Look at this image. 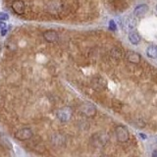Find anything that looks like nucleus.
<instances>
[{
	"label": "nucleus",
	"mask_w": 157,
	"mask_h": 157,
	"mask_svg": "<svg viewBox=\"0 0 157 157\" xmlns=\"http://www.w3.org/2000/svg\"><path fill=\"white\" fill-rule=\"evenodd\" d=\"M73 116V110L70 107L65 106L62 107L61 109L57 111V118L62 122H67L72 118Z\"/></svg>",
	"instance_id": "f257e3e1"
},
{
	"label": "nucleus",
	"mask_w": 157,
	"mask_h": 157,
	"mask_svg": "<svg viewBox=\"0 0 157 157\" xmlns=\"http://www.w3.org/2000/svg\"><path fill=\"white\" fill-rule=\"evenodd\" d=\"M115 132H116L117 140L120 142L128 141V140H129V137H130L129 131H128V129L124 126H118L115 130Z\"/></svg>",
	"instance_id": "f03ea898"
},
{
	"label": "nucleus",
	"mask_w": 157,
	"mask_h": 157,
	"mask_svg": "<svg viewBox=\"0 0 157 157\" xmlns=\"http://www.w3.org/2000/svg\"><path fill=\"white\" fill-rule=\"evenodd\" d=\"M107 140H108V136L105 134H102V132H97V134H95L91 137L92 144L96 147H101L103 145H105Z\"/></svg>",
	"instance_id": "7ed1b4c3"
},
{
	"label": "nucleus",
	"mask_w": 157,
	"mask_h": 157,
	"mask_svg": "<svg viewBox=\"0 0 157 157\" xmlns=\"http://www.w3.org/2000/svg\"><path fill=\"white\" fill-rule=\"evenodd\" d=\"M33 136V132L29 128H24L17 131V132L15 134V137L19 140H31Z\"/></svg>",
	"instance_id": "20e7f679"
},
{
	"label": "nucleus",
	"mask_w": 157,
	"mask_h": 157,
	"mask_svg": "<svg viewBox=\"0 0 157 157\" xmlns=\"http://www.w3.org/2000/svg\"><path fill=\"white\" fill-rule=\"evenodd\" d=\"M81 112L86 117H93L96 113V108L91 103H86V104L82 105Z\"/></svg>",
	"instance_id": "39448f33"
},
{
	"label": "nucleus",
	"mask_w": 157,
	"mask_h": 157,
	"mask_svg": "<svg viewBox=\"0 0 157 157\" xmlns=\"http://www.w3.org/2000/svg\"><path fill=\"white\" fill-rule=\"evenodd\" d=\"M25 3L22 1V0H15L12 4V9L13 11L18 14V15H22L25 12Z\"/></svg>",
	"instance_id": "423d86ee"
},
{
	"label": "nucleus",
	"mask_w": 157,
	"mask_h": 157,
	"mask_svg": "<svg viewBox=\"0 0 157 157\" xmlns=\"http://www.w3.org/2000/svg\"><path fill=\"white\" fill-rule=\"evenodd\" d=\"M43 37L47 42H55L58 39V33L55 31L49 29L43 33Z\"/></svg>",
	"instance_id": "0eeeda50"
},
{
	"label": "nucleus",
	"mask_w": 157,
	"mask_h": 157,
	"mask_svg": "<svg viewBox=\"0 0 157 157\" xmlns=\"http://www.w3.org/2000/svg\"><path fill=\"white\" fill-rule=\"evenodd\" d=\"M148 11V6L146 4H140L136 6L134 10V15L136 17H142Z\"/></svg>",
	"instance_id": "6e6552de"
},
{
	"label": "nucleus",
	"mask_w": 157,
	"mask_h": 157,
	"mask_svg": "<svg viewBox=\"0 0 157 157\" xmlns=\"http://www.w3.org/2000/svg\"><path fill=\"white\" fill-rule=\"evenodd\" d=\"M126 57H127V60L131 63L137 64L140 62V55L135 51H128L126 54Z\"/></svg>",
	"instance_id": "1a4fd4ad"
},
{
	"label": "nucleus",
	"mask_w": 157,
	"mask_h": 157,
	"mask_svg": "<svg viewBox=\"0 0 157 157\" xmlns=\"http://www.w3.org/2000/svg\"><path fill=\"white\" fill-rule=\"evenodd\" d=\"M140 36L139 34V33L134 31V29H132L129 33V40L132 44H139L140 42Z\"/></svg>",
	"instance_id": "9d476101"
},
{
	"label": "nucleus",
	"mask_w": 157,
	"mask_h": 157,
	"mask_svg": "<svg viewBox=\"0 0 157 157\" xmlns=\"http://www.w3.org/2000/svg\"><path fill=\"white\" fill-rule=\"evenodd\" d=\"M146 55L151 59H157V45L151 44L146 49Z\"/></svg>",
	"instance_id": "9b49d317"
},
{
	"label": "nucleus",
	"mask_w": 157,
	"mask_h": 157,
	"mask_svg": "<svg viewBox=\"0 0 157 157\" xmlns=\"http://www.w3.org/2000/svg\"><path fill=\"white\" fill-rule=\"evenodd\" d=\"M136 27V20L135 18H128L125 20V23H124V28L127 29H134Z\"/></svg>",
	"instance_id": "f8f14e48"
},
{
	"label": "nucleus",
	"mask_w": 157,
	"mask_h": 157,
	"mask_svg": "<svg viewBox=\"0 0 157 157\" xmlns=\"http://www.w3.org/2000/svg\"><path fill=\"white\" fill-rule=\"evenodd\" d=\"M0 145L2 147H4L5 149H11V144H10V141L8 140L7 137H5L4 136H0Z\"/></svg>",
	"instance_id": "ddd939ff"
},
{
	"label": "nucleus",
	"mask_w": 157,
	"mask_h": 157,
	"mask_svg": "<svg viewBox=\"0 0 157 157\" xmlns=\"http://www.w3.org/2000/svg\"><path fill=\"white\" fill-rule=\"evenodd\" d=\"M109 29L110 31H113V32H115L117 29V26H116V24L113 20H111V21L109 22Z\"/></svg>",
	"instance_id": "4468645a"
},
{
	"label": "nucleus",
	"mask_w": 157,
	"mask_h": 157,
	"mask_svg": "<svg viewBox=\"0 0 157 157\" xmlns=\"http://www.w3.org/2000/svg\"><path fill=\"white\" fill-rule=\"evenodd\" d=\"M8 19H9L8 14L0 12V21H6V20H8Z\"/></svg>",
	"instance_id": "2eb2a0df"
},
{
	"label": "nucleus",
	"mask_w": 157,
	"mask_h": 157,
	"mask_svg": "<svg viewBox=\"0 0 157 157\" xmlns=\"http://www.w3.org/2000/svg\"><path fill=\"white\" fill-rule=\"evenodd\" d=\"M6 29V24L0 21V29Z\"/></svg>",
	"instance_id": "dca6fc26"
},
{
	"label": "nucleus",
	"mask_w": 157,
	"mask_h": 157,
	"mask_svg": "<svg viewBox=\"0 0 157 157\" xmlns=\"http://www.w3.org/2000/svg\"><path fill=\"white\" fill-rule=\"evenodd\" d=\"M1 34L2 36H5V34H6V33H7V29H1Z\"/></svg>",
	"instance_id": "f3484780"
},
{
	"label": "nucleus",
	"mask_w": 157,
	"mask_h": 157,
	"mask_svg": "<svg viewBox=\"0 0 157 157\" xmlns=\"http://www.w3.org/2000/svg\"><path fill=\"white\" fill-rule=\"evenodd\" d=\"M140 137H142V139H144V140L146 139V136H145L144 134H140Z\"/></svg>",
	"instance_id": "a211bd4d"
},
{
	"label": "nucleus",
	"mask_w": 157,
	"mask_h": 157,
	"mask_svg": "<svg viewBox=\"0 0 157 157\" xmlns=\"http://www.w3.org/2000/svg\"><path fill=\"white\" fill-rule=\"evenodd\" d=\"M152 156H153V157L157 156V151H154V152H153V153H152Z\"/></svg>",
	"instance_id": "6ab92c4d"
},
{
	"label": "nucleus",
	"mask_w": 157,
	"mask_h": 157,
	"mask_svg": "<svg viewBox=\"0 0 157 157\" xmlns=\"http://www.w3.org/2000/svg\"><path fill=\"white\" fill-rule=\"evenodd\" d=\"M156 10H157V5H156Z\"/></svg>",
	"instance_id": "aec40b11"
}]
</instances>
